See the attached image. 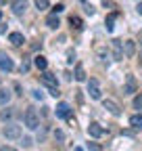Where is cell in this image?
Here are the masks:
<instances>
[{
    "mask_svg": "<svg viewBox=\"0 0 142 151\" xmlns=\"http://www.w3.org/2000/svg\"><path fill=\"white\" fill-rule=\"evenodd\" d=\"M23 124H25L29 130H36V128L40 126V116H38L33 109H27V111L23 113Z\"/></svg>",
    "mask_w": 142,
    "mask_h": 151,
    "instance_id": "6da1fadb",
    "label": "cell"
},
{
    "mask_svg": "<svg viewBox=\"0 0 142 151\" xmlns=\"http://www.w3.org/2000/svg\"><path fill=\"white\" fill-rule=\"evenodd\" d=\"M2 137L9 139V141L19 139V137H21V126H17V124H9V126H4V128H2Z\"/></svg>",
    "mask_w": 142,
    "mask_h": 151,
    "instance_id": "7a4b0ae2",
    "label": "cell"
},
{
    "mask_svg": "<svg viewBox=\"0 0 142 151\" xmlns=\"http://www.w3.org/2000/svg\"><path fill=\"white\" fill-rule=\"evenodd\" d=\"M88 92H90L92 99H100V86H98V80H94V78L88 80Z\"/></svg>",
    "mask_w": 142,
    "mask_h": 151,
    "instance_id": "3957f363",
    "label": "cell"
},
{
    "mask_svg": "<svg viewBox=\"0 0 142 151\" xmlns=\"http://www.w3.org/2000/svg\"><path fill=\"white\" fill-rule=\"evenodd\" d=\"M0 69H4V71H13L15 69V63L9 55H2L0 52Z\"/></svg>",
    "mask_w": 142,
    "mask_h": 151,
    "instance_id": "277c9868",
    "label": "cell"
},
{
    "mask_svg": "<svg viewBox=\"0 0 142 151\" xmlns=\"http://www.w3.org/2000/svg\"><path fill=\"white\" fill-rule=\"evenodd\" d=\"M102 107L109 111V113H113V116H119L121 113V109H119V105L115 103V101H111V99H107V101H102Z\"/></svg>",
    "mask_w": 142,
    "mask_h": 151,
    "instance_id": "5b68a950",
    "label": "cell"
},
{
    "mask_svg": "<svg viewBox=\"0 0 142 151\" xmlns=\"http://www.w3.org/2000/svg\"><path fill=\"white\" fill-rule=\"evenodd\" d=\"M42 82L48 86V88H59V82H57V78L52 73H48V71H44L42 73Z\"/></svg>",
    "mask_w": 142,
    "mask_h": 151,
    "instance_id": "8992f818",
    "label": "cell"
},
{
    "mask_svg": "<svg viewBox=\"0 0 142 151\" xmlns=\"http://www.w3.org/2000/svg\"><path fill=\"white\" fill-rule=\"evenodd\" d=\"M88 134L94 137V139H98V137H102V134H104V130H102V126H100V124L92 122L90 126H88Z\"/></svg>",
    "mask_w": 142,
    "mask_h": 151,
    "instance_id": "52a82bcc",
    "label": "cell"
},
{
    "mask_svg": "<svg viewBox=\"0 0 142 151\" xmlns=\"http://www.w3.org/2000/svg\"><path fill=\"white\" fill-rule=\"evenodd\" d=\"M132 92H136V78L134 76H128L126 86H123V94H132Z\"/></svg>",
    "mask_w": 142,
    "mask_h": 151,
    "instance_id": "ba28073f",
    "label": "cell"
},
{
    "mask_svg": "<svg viewBox=\"0 0 142 151\" xmlns=\"http://www.w3.org/2000/svg\"><path fill=\"white\" fill-rule=\"evenodd\" d=\"M71 116V107L67 103H59L57 105V118H69Z\"/></svg>",
    "mask_w": 142,
    "mask_h": 151,
    "instance_id": "9c48e42d",
    "label": "cell"
},
{
    "mask_svg": "<svg viewBox=\"0 0 142 151\" xmlns=\"http://www.w3.org/2000/svg\"><path fill=\"white\" fill-rule=\"evenodd\" d=\"M27 11V2H25V0H15V2H13V13L15 15H23Z\"/></svg>",
    "mask_w": 142,
    "mask_h": 151,
    "instance_id": "30bf717a",
    "label": "cell"
},
{
    "mask_svg": "<svg viewBox=\"0 0 142 151\" xmlns=\"http://www.w3.org/2000/svg\"><path fill=\"white\" fill-rule=\"evenodd\" d=\"M123 52H126V57H134V52H136V44H134L132 40H126V42H123Z\"/></svg>",
    "mask_w": 142,
    "mask_h": 151,
    "instance_id": "8fae6325",
    "label": "cell"
},
{
    "mask_svg": "<svg viewBox=\"0 0 142 151\" xmlns=\"http://www.w3.org/2000/svg\"><path fill=\"white\" fill-rule=\"evenodd\" d=\"M33 65L38 67V69H42V71H46V67H48V61H46V57H42V55H38L33 59Z\"/></svg>",
    "mask_w": 142,
    "mask_h": 151,
    "instance_id": "7c38bea8",
    "label": "cell"
},
{
    "mask_svg": "<svg viewBox=\"0 0 142 151\" xmlns=\"http://www.w3.org/2000/svg\"><path fill=\"white\" fill-rule=\"evenodd\" d=\"M9 40H11L15 46H19V44H23V42H25V38H23V34H19V32H13V34L9 36Z\"/></svg>",
    "mask_w": 142,
    "mask_h": 151,
    "instance_id": "4fadbf2b",
    "label": "cell"
},
{
    "mask_svg": "<svg viewBox=\"0 0 142 151\" xmlns=\"http://www.w3.org/2000/svg\"><path fill=\"white\" fill-rule=\"evenodd\" d=\"M9 101H11V90L0 88V105H9Z\"/></svg>",
    "mask_w": 142,
    "mask_h": 151,
    "instance_id": "5bb4252c",
    "label": "cell"
},
{
    "mask_svg": "<svg viewBox=\"0 0 142 151\" xmlns=\"http://www.w3.org/2000/svg\"><path fill=\"white\" fill-rule=\"evenodd\" d=\"M46 25L55 29V27L61 25V21H59V17H57V15H50V17H46Z\"/></svg>",
    "mask_w": 142,
    "mask_h": 151,
    "instance_id": "9a60e30c",
    "label": "cell"
},
{
    "mask_svg": "<svg viewBox=\"0 0 142 151\" xmlns=\"http://www.w3.org/2000/svg\"><path fill=\"white\" fill-rule=\"evenodd\" d=\"M75 80H80V82L86 80V71H84V65L82 63H77V67H75Z\"/></svg>",
    "mask_w": 142,
    "mask_h": 151,
    "instance_id": "2e32d148",
    "label": "cell"
},
{
    "mask_svg": "<svg viewBox=\"0 0 142 151\" xmlns=\"http://www.w3.org/2000/svg\"><path fill=\"white\" fill-rule=\"evenodd\" d=\"M115 19H117V13H111L109 17H107V21H104V25H107V29H113V23H115Z\"/></svg>",
    "mask_w": 142,
    "mask_h": 151,
    "instance_id": "e0dca14e",
    "label": "cell"
},
{
    "mask_svg": "<svg viewBox=\"0 0 142 151\" xmlns=\"http://www.w3.org/2000/svg\"><path fill=\"white\" fill-rule=\"evenodd\" d=\"M130 124H132L134 128H140V126H142V113H138V116H132V118H130Z\"/></svg>",
    "mask_w": 142,
    "mask_h": 151,
    "instance_id": "ac0fdd59",
    "label": "cell"
},
{
    "mask_svg": "<svg viewBox=\"0 0 142 151\" xmlns=\"http://www.w3.org/2000/svg\"><path fill=\"white\" fill-rule=\"evenodd\" d=\"M69 23L73 25L75 29H82V19H80V17H73V15H71V17H69Z\"/></svg>",
    "mask_w": 142,
    "mask_h": 151,
    "instance_id": "d6986e66",
    "label": "cell"
},
{
    "mask_svg": "<svg viewBox=\"0 0 142 151\" xmlns=\"http://www.w3.org/2000/svg\"><path fill=\"white\" fill-rule=\"evenodd\" d=\"M113 48H115V59H121V42L119 40H113Z\"/></svg>",
    "mask_w": 142,
    "mask_h": 151,
    "instance_id": "ffe728a7",
    "label": "cell"
},
{
    "mask_svg": "<svg viewBox=\"0 0 142 151\" xmlns=\"http://www.w3.org/2000/svg\"><path fill=\"white\" fill-rule=\"evenodd\" d=\"M36 2V6H38L40 11H44V9H48V0H33Z\"/></svg>",
    "mask_w": 142,
    "mask_h": 151,
    "instance_id": "44dd1931",
    "label": "cell"
},
{
    "mask_svg": "<svg viewBox=\"0 0 142 151\" xmlns=\"http://www.w3.org/2000/svg\"><path fill=\"white\" fill-rule=\"evenodd\" d=\"M0 118H2V120H11V118H13V109H11V107L4 109L2 113H0Z\"/></svg>",
    "mask_w": 142,
    "mask_h": 151,
    "instance_id": "7402d4cb",
    "label": "cell"
},
{
    "mask_svg": "<svg viewBox=\"0 0 142 151\" xmlns=\"http://www.w3.org/2000/svg\"><path fill=\"white\" fill-rule=\"evenodd\" d=\"M134 107L136 109H142V94H138V97L134 99Z\"/></svg>",
    "mask_w": 142,
    "mask_h": 151,
    "instance_id": "603a6c76",
    "label": "cell"
},
{
    "mask_svg": "<svg viewBox=\"0 0 142 151\" xmlns=\"http://www.w3.org/2000/svg\"><path fill=\"white\" fill-rule=\"evenodd\" d=\"M55 137H57V141H63V139H65V134H63V130H57V132H55Z\"/></svg>",
    "mask_w": 142,
    "mask_h": 151,
    "instance_id": "cb8c5ba5",
    "label": "cell"
},
{
    "mask_svg": "<svg viewBox=\"0 0 142 151\" xmlns=\"http://www.w3.org/2000/svg\"><path fill=\"white\" fill-rule=\"evenodd\" d=\"M67 57H69L67 61H69V63H73V59H75V52H73V50H69V52H67Z\"/></svg>",
    "mask_w": 142,
    "mask_h": 151,
    "instance_id": "d4e9b609",
    "label": "cell"
},
{
    "mask_svg": "<svg viewBox=\"0 0 142 151\" xmlns=\"http://www.w3.org/2000/svg\"><path fill=\"white\" fill-rule=\"evenodd\" d=\"M88 147H90V151H100V145H96V143H90Z\"/></svg>",
    "mask_w": 142,
    "mask_h": 151,
    "instance_id": "484cf974",
    "label": "cell"
},
{
    "mask_svg": "<svg viewBox=\"0 0 142 151\" xmlns=\"http://www.w3.org/2000/svg\"><path fill=\"white\" fill-rule=\"evenodd\" d=\"M52 11H55V15H57V13H61V11H65V6H63V4H57L55 9H52Z\"/></svg>",
    "mask_w": 142,
    "mask_h": 151,
    "instance_id": "4316f807",
    "label": "cell"
},
{
    "mask_svg": "<svg viewBox=\"0 0 142 151\" xmlns=\"http://www.w3.org/2000/svg\"><path fill=\"white\" fill-rule=\"evenodd\" d=\"M21 145H23V147H29V145H31V139H29V137H25V139H23V143H21Z\"/></svg>",
    "mask_w": 142,
    "mask_h": 151,
    "instance_id": "83f0119b",
    "label": "cell"
},
{
    "mask_svg": "<svg viewBox=\"0 0 142 151\" xmlns=\"http://www.w3.org/2000/svg\"><path fill=\"white\" fill-rule=\"evenodd\" d=\"M21 71H29V63H27V61H23V65H21Z\"/></svg>",
    "mask_w": 142,
    "mask_h": 151,
    "instance_id": "f1b7e54d",
    "label": "cell"
},
{
    "mask_svg": "<svg viewBox=\"0 0 142 151\" xmlns=\"http://www.w3.org/2000/svg\"><path fill=\"white\" fill-rule=\"evenodd\" d=\"M86 13H90V15H94V6H92V4H90V6L86 4Z\"/></svg>",
    "mask_w": 142,
    "mask_h": 151,
    "instance_id": "f546056e",
    "label": "cell"
},
{
    "mask_svg": "<svg viewBox=\"0 0 142 151\" xmlns=\"http://www.w3.org/2000/svg\"><path fill=\"white\" fill-rule=\"evenodd\" d=\"M4 32H6V25H4V23H0V34H4Z\"/></svg>",
    "mask_w": 142,
    "mask_h": 151,
    "instance_id": "4dcf8cb0",
    "label": "cell"
},
{
    "mask_svg": "<svg viewBox=\"0 0 142 151\" xmlns=\"http://www.w3.org/2000/svg\"><path fill=\"white\" fill-rule=\"evenodd\" d=\"M0 151H15L13 147H0Z\"/></svg>",
    "mask_w": 142,
    "mask_h": 151,
    "instance_id": "1f68e13d",
    "label": "cell"
},
{
    "mask_svg": "<svg viewBox=\"0 0 142 151\" xmlns=\"http://www.w3.org/2000/svg\"><path fill=\"white\" fill-rule=\"evenodd\" d=\"M136 11H138V13L142 15V2H138V6H136Z\"/></svg>",
    "mask_w": 142,
    "mask_h": 151,
    "instance_id": "d6a6232c",
    "label": "cell"
},
{
    "mask_svg": "<svg viewBox=\"0 0 142 151\" xmlns=\"http://www.w3.org/2000/svg\"><path fill=\"white\" fill-rule=\"evenodd\" d=\"M75 151H84V149H80V147H77V149H75Z\"/></svg>",
    "mask_w": 142,
    "mask_h": 151,
    "instance_id": "836d02e7",
    "label": "cell"
},
{
    "mask_svg": "<svg viewBox=\"0 0 142 151\" xmlns=\"http://www.w3.org/2000/svg\"><path fill=\"white\" fill-rule=\"evenodd\" d=\"M0 17H2V11H0Z\"/></svg>",
    "mask_w": 142,
    "mask_h": 151,
    "instance_id": "e575fe53",
    "label": "cell"
}]
</instances>
